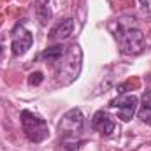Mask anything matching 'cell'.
<instances>
[{"label": "cell", "mask_w": 151, "mask_h": 151, "mask_svg": "<svg viewBox=\"0 0 151 151\" xmlns=\"http://www.w3.org/2000/svg\"><path fill=\"white\" fill-rule=\"evenodd\" d=\"M116 39L119 40V51L123 55H139L144 47V34L135 27H118Z\"/></svg>", "instance_id": "cell-1"}, {"label": "cell", "mask_w": 151, "mask_h": 151, "mask_svg": "<svg viewBox=\"0 0 151 151\" xmlns=\"http://www.w3.org/2000/svg\"><path fill=\"white\" fill-rule=\"evenodd\" d=\"M91 127L100 132L102 135H111L114 132V121L109 118V114L106 111H97L93 114V119H91Z\"/></svg>", "instance_id": "cell-6"}, {"label": "cell", "mask_w": 151, "mask_h": 151, "mask_svg": "<svg viewBox=\"0 0 151 151\" xmlns=\"http://www.w3.org/2000/svg\"><path fill=\"white\" fill-rule=\"evenodd\" d=\"M0 51H2V42H0Z\"/></svg>", "instance_id": "cell-12"}, {"label": "cell", "mask_w": 151, "mask_h": 151, "mask_svg": "<svg viewBox=\"0 0 151 151\" xmlns=\"http://www.w3.org/2000/svg\"><path fill=\"white\" fill-rule=\"evenodd\" d=\"M83 127H84V116L79 109H70L63 114L62 121L58 123V132L60 135L67 139H76V135H79L83 132Z\"/></svg>", "instance_id": "cell-3"}, {"label": "cell", "mask_w": 151, "mask_h": 151, "mask_svg": "<svg viewBox=\"0 0 151 151\" xmlns=\"http://www.w3.org/2000/svg\"><path fill=\"white\" fill-rule=\"evenodd\" d=\"M35 14H37V19H39V23H40L42 27L47 25L49 19H51V16H53L51 9H49L47 5H44V4H37V7H35Z\"/></svg>", "instance_id": "cell-10"}, {"label": "cell", "mask_w": 151, "mask_h": 151, "mask_svg": "<svg viewBox=\"0 0 151 151\" xmlns=\"http://www.w3.org/2000/svg\"><path fill=\"white\" fill-rule=\"evenodd\" d=\"M21 127H23V132L27 135V139L30 142H42L49 137V128H47V123L46 119L39 118L37 114H34L32 111H23L21 113Z\"/></svg>", "instance_id": "cell-2"}, {"label": "cell", "mask_w": 151, "mask_h": 151, "mask_svg": "<svg viewBox=\"0 0 151 151\" xmlns=\"http://www.w3.org/2000/svg\"><path fill=\"white\" fill-rule=\"evenodd\" d=\"M137 106H139V99L135 95H125V97H118L111 100V107L118 109V118L125 123L134 118Z\"/></svg>", "instance_id": "cell-4"}, {"label": "cell", "mask_w": 151, "mask_h": 151, "mask_svg": "<svg viewBox=\"0 0 151 151\" xmlns=\"http://www.w3.org/2000/svg\"><path fill=\"white\" fill-rule=\"evenodd\" d=\"M32 42H34V37H32V34H30L28 30H25L23 27H19V30L16 28L14 34H12V44H11L12 53H14L16 56L25 55V53L32 47Z\"/></svg>", "instance_id": "cell-5"}, {"label": "cell", "mask_w": 151, "mask_h": 151, "mask_svg": "<svg viewBox=\"0 0 151 151\" xmlns=\"http://www.w3.org/2000/svg\"><path fill=\"white\" fill-rule=\"evenodd\" d=\"M65 53H67V47L63 44H56V46H51V47L44 49L40 58H44L46 62H58L62 56H65Z\"/></svg>", "instance_id": "cell-8"}, {"label": "cell", "mask_w": 151, "mask_h": 151, "mask_svg": "<svg viewBox=\"0 0 151 151\" xmlns=\"http://www.w3.org/2000/svg\"><path fill=\"white\" fill-rule=\"evenodd\" d=\"M139 118L141 121H151V90L144 91L142 99H141V109H139Z\"/></svg>", "instance_id": "cell-9"}, {"label": "cell", "mask_w": 151, "mask_h": 151, "mask_svg": "<svg viewBox=\"0 0 151 151\" xmlns=\"http://www.w3.org/2000/svg\"><path fill=\"white\" fill-rule=\"evenodd\" d=\"M72 30H74V19H72V18H65V19H62V21L51 30L49 40H63V39L70 37Z\"/></svg>", "instance_id": "cell-7"}, {"label": "cell", "mask_w": 151, "mask_h": 151, "mask_svg": "<svg viewBox=\"0 0 151 151\" xmlns=\"http://www.w3.org/2000/svg\"><path fill=\"white\" fill-rule=\"evenodd\" d=\"M42 81H44V76H42V72H32V74L28 76V83H30V84H34V86L40 84Z\"/></svg>", "instance_id": "cell-11"}]
</instances>
